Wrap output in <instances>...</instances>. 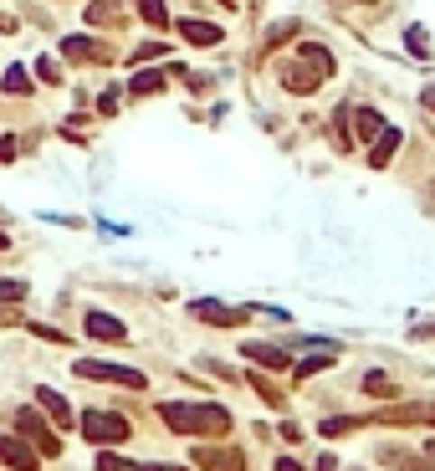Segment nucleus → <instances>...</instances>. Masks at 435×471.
Here are the masks:
<instances>
[{
  "mask_svg": "<svg viewBox=\"0 0 435 471\" xmlns=\"http://www.w3.org/2000/svg\"><path fill=\"white\" fill-rule=\"evenodd\" d=\"M0 461H5V466H16V471H32L42 456H36V446H26L21 436H0Z\"/></svg>",
  "mask_w": 435,
  "mask_h": 471,
  "instance_id": "8",
  "label": "nucleus"
},
{
  "mask_svg": "<svg viewBox=\"0 0 435 471\" xmlns=\"http://www.w3.org/2000/svg\"><path fill=\"white\" fill-rule=\"evenodd\" d=\"M97 471H134V461H124V456H97Z\"/></svg>",
  "mask_w": 435,
  "mask_h": 471,
  "instance_id": "27",
  "label": "nucleus"
},
{
  "mask_svg": "<svg viewBox=\"0 0 435 471\" xmlns=\"http://www.w3.org/2000/svg\"><path fill=\"white\" fill-rule=\"evenodd\" d=\"M231 5H236V0H231Z\"/></svg>",
  "mask_w": 435,
  "mask_h": 471,
  "instance_id": "39",
  "label": "nucleus"
},
{
  "mask_svg": "<svg viewBox=\"0 0 435 471\" xmlns=\"http://www.w3.org/2000/svg\"><path fill=\"white\" fill-rule=\"evenodd\" d=\"M364 390H369V394H389V379L384 374H364Z\"/></svg>",
  "mask_w": 435,
  "mask_h": 471,
  "instance_id": "30",
  "label": "nucleus"
},
{
  "mask_svg": "<svg viewBox=\"0 0 435 471\" xmlns=\"http://www.w3.org/2000/svg\"><path fill=\"white\" fill-rule=\"evenodd\" d=\"M195 466L200 471H246V451L241 446H195Z\"/></svg>",
  "mask_w": 435,
  "mask_h": 471,
  "instance_id": "5",
  "label": "nucleus"
},
{
  "mask_svg": "<svg viewBox=\"0 0 435 471\" xmlns=\"http://www.w3.org/2000/svg\"><path fill=\"white\" fill-rule=\"evenodd\" d=\"M318 471H338V461H333V456H323V461H318Z\"/></svg>",
  "mask_w": 435,
  "mask_h": 471,
  "instance_id": "35",
  "label": "nucleus"
},
{
  "mask_svg": "<svg viewBox=\"0 0 435 471\" xmlns=\"http://www.w3.org/2000/svg\"><path fill=\"white\" fill-rule=\"evenodd\" d=\"M78 379H103V384H128V390H143V374L139 369H128V364H103V359H82L72 364Z\"/></svg>",
  "mask_w": 435,
  "mask_h": 471,
  "instance_id": "4",
  "label": "nucleus"
},
{
  "mask_svg": "<svg viewBox=\"0 0 435 471\" xmlns=\"http://www.w3.org/2000/svg\"><path fill=\"white\" fill-rule=\"evenodd\" d=\"M277 471H302V461H292V456H282V461H277Z\"/></svg>",
  "mask_w": 435,
  "mask_h": 471,
  "instance_id": "33",
  "label": "nucleus"
},
{
  "mask_svg": "<svg viewBox=\"0 0 435 471\" xmlns=\"http://www.w3.org/2000/svg\"><path fill=\"white\" fill-rule=\"evenodd\" d=\"M170 82V72H139V78L128 82V93H139V97H149V93H159Z\"/></svg>",
  "mask_w": 435,
  "mask_h": 471,
  "instance_id": "18",
  "label": "nucleus"
},
{
  "mask_svg": "<svg viewBox=\"0 0 435 471\" xmlns=\"http://www.w3.org/2000/svg\"><path fill=\"white\" fill-rule=\"evenodd\" d=\"M36 78H42V82H62V67L51 62V57H42V62H36Z\"/></svg>",
  "mask_w": 435,
  "mask_h": 471,
  "instance_id": "26",
  "label": "nucleus"
},
{
  "mask_svg": "<svg viewBox=\"0 0 435 471\" xmlns=\"http://www.w3.org/2000/svg\"><path fill=\"white\" fill-rule=\"evenodd\" d=\"M159 420L180 430V436H220L231 430V415L220 405H200V400H174V405H159Z\"/></svg>",
  "mask_w": 435,
  "mask_h": 471,
  "instance_id": "1",
  "label": "nucleus"
},
{
  "mask_svg": "<svg viewBox=\"0 0 435 471\" xmlns=\"http://www.w3.org/2000/svg\"><path fill=\"white\" fill-rule=\"evenodd\" d=\"M394 149H400V128H379L369 139V164L374 170H384L389 159H394Z\"/></svg>",
  "mask_w": 435,
  "mask_h": 471,
  "instance_id": "11",
  "label": "nucleus"
},
{
  "mask_svg": "<svg viewBox=\"0 0 435 471\" xmlns=\"http://www.w3.org/2000/svg\"><path fill=\"white\" fill-rule=\"evenodd\" d=\"M328 364H333V359H328V354H312V359L292 364V374H297V379H308V374H318V369H328Z\"/></svg>",
  "mask_w": 435,
  "mask_h": 471,
  "instance_id": "23",
  "label": "nucleus"
},
{
  "mask_svg": "<svg viewBox=\"0 0 435 471\" xmlns=\"http://www.w3.org/2000/svg\"><path fill=\"white\" fill-rule=\"evenodd\" d=\"M404 42H410V51H415V57H425V51H430V47H425V32H420V26H410V36H404Z\"/></svg>",
  "mask_w": 435,
  "mask_h": 471,
  "instance_id": "29",
  "label": "nucleus"
},
{
  "mask_svg": "<svg viewBox=\"0 0 435 471\" xmlns=\"http://www.w3.org/2000/svg\"><path fill=\"white\" fill-rule=\"evenodd\" d=\"M82 323H88V333H93V338H103V344H124V338H128V328L113 313H88Z\"/></svg>",
  "mask_w": 435,
  "mask_h": 471,
  "instance_id": "10",
  "label": "nucleus"
},
{
  "mask_svg": "<svg viewBox=\"0 0 435 471\" xmlns=\"http://www.w3.org/2000/svg\"><path fill=\"white\" fill-rule=\"evenodd\" d=\"M0 246H11V236H5V226H0Z\"/></svg>",
  "mask_w": 435,
  "mask_h": 471,
  "instance_id": "38",
  "label": "nucleus"
},
{
  "mask_svg": "<svg viewBox=\"0 0 435 471\" xmlns=\"http://www.w3.org/2000/svg\"><path fill=\"white\" fill-rule=\"evenodd\" d=\"M5 159H16V139H11V134L0 139V164H5Z\"/></svg>",
  "mask_w": 435,
  "mask_h": 471,
  "instance_id": "32",
  "label": "nucleus"
},
{
  "mask_svg": "<svg viewBox=\"0 0 435 471\" xmlns=\"http://www.w3.org/2000/svg\"><path fill=\"white\" fill-rule=\"evenodd\" d=\"M354 124H358V139H374V134L384 128V118H379L374 108H358V113H354Z\"/></svg>",
  "mask_w": 435,
  "mask_h": 471,
  "instance_id": "20",
  "label": "nucleus"
},
{
  "mask_svg": "<svg viewBox=\"0 0 435 471\" xmlns=\"http://www.w3.org/2000/svg\"><path fill=\"white\" fill-rule=\"evenodd\" d=\"M5 93H16V97L32 93V78H26V67H11V72H5Z\"/></svg>",
  "mask_w": 435,
  "mask_h": 471,
  "instance_id": "21",
  "label": "nucleus"
},
{
  "mask_svg": "<svg viewBox=\"0 0 435 471\" xmlns=\"http://www.w3.org/2000/svg\"><path fill=\"white\" fill-rule=\"evenodd\" d=\"M180 36L185 42H195V47H220V26H210V21H180Z\"/></svg>",
  "mask_w": 435,
  "mask_h": 471,
  "instance_id": "14",
  "label": "nucleus"
},
{
  "mask_svg": "<svg viewBox=\"0 0 435 471\" xmlns=\"http://www.w3.org/2000/svg\"><path fill=\"white\" fill-rule=\"evenodd\" d=\"M0 323H21V318L16 313H0Z\"/></svg>",
  "mask_w": 435,
  "mask_h": 471,
  "instance_id": "37",
  "label": "nucleus"
},
{
  "mask_svg": "<svg viewBox=\"0 0 435 471\" xmlns=\"http://www.w3.org/2000/svg\"><path fill=\"white\" fill-rule=\"evenodd\" d=\"M277 78H282V88H287V93H297V97H308V93H318V88H323V72H318L312 62H302V57H297V62H282Z\"/></svg>",
  "mask_w": 435,
  "mask_h": 471,
  "instance_id": "6",
  "label": "nucleus"
},
{
  "mask_svg": "<svg viewBox=\"0 0 435 471\" xmlns=\"http://www.w3.org/2000/svg\"><path fill=\"white\" fill-rule=\"evenodd\" d=\"M16 430L36 446V456H47V461H51V456H62V440H57V430H51V425L42 420L36 410H16Z\"/></svg>",
  "mask_w": 435,
  "mask_h": 471,
  "instance_id": "3",
  "label": "nucleus"
},
{
  "mask_svg": "<svg viewBox=\"0 0 435 471\" xmlns=\"http://www.w3.org/2000/svg\"><path fill=\"white\" fill-rule=\"evenodd\" d=\"M36 400H42V405L51 410V420H57V425H72V410H67V400H62L57 390H42Z\"/></svg>",
  "mask_w": 435,
  "mask_h": 471,
  "instance_id": "19",
  "label": "nucleus"
},
{
  "mask_svg": "<svg viewBox=\"0 0 435 471\" xmlns=\"http://www.w3.org/2000/svg\"><path fill=\"white\" fill-rule=\"evenodd\" d=\"M379 420H389V425H415V420L435 425V405H394V410H379Z\"/></svg>",
  "mask_w": 435,
  "mask_h": 471,
  "instance_id": "12",
  "label": "nucleus"
},
{
  "mask_svg": "<svg viewBox=\"0 0 435 471\" xmlns=\"http://www.w3.org/2000/svg\"><path fill=\"white\" fill-rule=\"evenodd\" d=\"M134 471H185V466H134Z\"/></svg>",
  "mask_w": 435,
  "mask_h": 471,
  "instance_id": "36",
  "label": "nucleus"
},
{
  "mask_svg": "<svg viewBox=\"0 0 435 471\" xmlns=\"http://www.w3.org/2000/svg\"><path fill=\"white\" fill-rule=\"evenodd\" d=\"M190 313L205 318V323H216V328H236V323H246V313H236V308H220V302H195Z\"/></svg>",
  "mask_w": 435,
  "mask_h": 471,
  "instance_id": "13",
  "label": "nucleus"
},
{
  "mask_svg": "<svg viewBox=\"0 0 435 471\" xmlns=\"http://www.w3.org/2000/svg\"><path fill=\"white\" fill-rule=\"evenodd\" d=\"M287 36H297V26H292V21H282V26H272V36H266V47H282Z\"/></svg>",
  "mask_w": 435,
  "mask_h": 471,
  "instance_id": "28",
  "label": "nucleus"
},
{
  "mask_svg": "<svg viewBox=\"0 0 435 471\" xmlns=\"http://www.w3.org/2000/svg\"><path fill=\"white\" fill-rule=\"evenodd\" d=\"M164 42H143V47H134V57H128V62H154V57H164Z\"/></svg>",
  "mask_w": 435,
  "mask_h": 471,
  "instance_id": "24",
  "label": "nucleus"
},
{
  "mask_svg": "<svg viewBox=\"0 0 435 471\" xmlns=\"http://www.w3.org/2000/svg\"><path fill=\"white\" fill-rule=\"evenodd\" d=\"M26 298V282H16V277H0V302H21Z\"/></svg>",
  "mask_w": 435,
  "mask_h": 471,
  "instance_id": "25",
  "label": "nucleus"
},
{
  "mask_svg": "<svg viewBox=\"0 0 435 471\" xmlns=\"http://www.w3.org/2000/svg\"><path fill=\"white\" fill-rule=\"evenodd\" d=\"M420 103H425V108L435 113V88H425V93H420Z\"/></svg>",
  "mask_w": 435,
  "mask_h": 471,
  "instance_id": "34",
  "label": "nucleus"
},
{
  "mask_svg": "<svg viewBox=\"0 0 435 471\" xmlns=\"http://www.w3.org/2000/svg\"><path fill=\"white\" fill-rule=\"evenodd\" d=\"M78 425H82V436L97 440V446H118V440H128V420L124 415H108V410H88Z\"/></svg>",
  "mask_w": 435,
  "mask_h": 471,
  "instance_id": "2",
  "label": "nucleus"
},
{
  "mask_svg": "<svg viewBox=\"0 0 435 471\" xmlns=\"http://www.w3.org/2000/svg\"><path fill=\"white\" fill-rule=\"evenodd\" d=\"M394 466H400V471H430L425 461H410V456H394Z\"/></svg>",
  "mask_w": 435,
  "mask_h": 471,
  "instance_id": "31",
  "label": "nucleus"
},
{
  "mask_svg": "<svg viewBox=\"0 0 435 471\" xmlns=\"http://www.w3.org/2000/svg\"><path fill=\"white\" fill-rule=\"evenodd\" d=\"M62 57H67V62H108L113 51L103 47V42H93V36H67Z\"/></svg>",
  "mask_w": 435,
  "mask_h": 471,
  "instance_id": "7",
  "label": "nucleus"
},
{
  "mask_svg": "<svg viewBox=\"0 0 435 471\" xmlns=\"http://www.w3.org/2000/svg\"><path fill=\"white\" fill-rule=\"evenodd\" d=\"M354 425H358V420H348V415H328V420H323V436H328V440H333V436H348Z\"/></svg>",
  "mask_w": 435,
  "mask_h": 471,
  "instance_id": "22",
  "label": "nucleus"
},
{
  "mask_svg": "<svg viewBox=\"0 0 435 471\" xmlns=\"http://www.w3.org/2000/svg\"><path fill=\"white\" fill-rule=\"evenodd\" d=\"M297 57H302V62H312L318 72H323V78H333V51H328V47H318V42H302V47H297Z\"/></svg>",
  "mask_w": 435,
  "mask_h": 471,
  "instance_id": "16",
  "label": "nucleus"
},
{
  "mask_svg": "<svg viewBox=\"0 0 435 471\" xmlns=\"http://www.w3.org/2000/svg\"><path fill=\"white\" fill-rule=\"evenodd\" d=\"M134 5H139V16L149 21V26H159V32L170 26V5H164V0H134Z\"/></svg>",
  "mask_w": 435,
  "mask_h": 471,
  "instance_id": "17",
  "label": "nucleus"
},
{
  "mask_svg": "<svg viewBox=\"0 0 435 471\" xmlns=\"http://www.w3.org/2000/svg\"><path fill=\"white\" fill-rule=\"evenodd\" d=\"M124 21V0H88V26H118Z\"/></svg>",
  "mask_w": 435,
  "mask_h": 471,
  "instance_id": "15",
  "label": "nucleus"
},
{
  "mask_svg": "<svg viewBox=\"0 0 435 471\" xmlns=\"http://www.w3.org/2000/svg\"><path fill=\"white\" fill-rule=\"evenodd\" d=\"M241 354H246L251 364H262V369H277V374L282 369H292V354H287L282 344H246Z\"/></svg>",
  "mask_w": 435,
  "mask_h": 471,
  "instance_id": "9",
  "label": "nucleus"
}]
</instances>
